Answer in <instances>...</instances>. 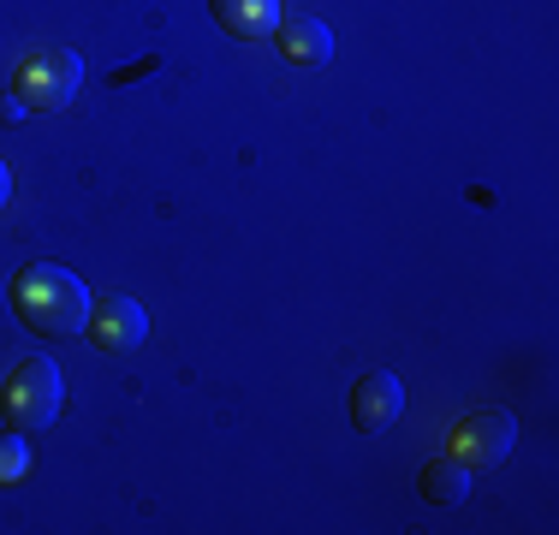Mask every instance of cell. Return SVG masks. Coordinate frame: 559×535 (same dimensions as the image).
<instances>
[{
  "label": "cell",
  "instance_id": "9",
  "mask_svg": "<svg viewBox=\"0 0 559 535\" xmlns=\"http://www.w3.org/2000/svg\"><path fill=\"white\" fill-rule=\"evenodd\" d=\"M221 19V31L233 36H269L280 24V0H209Z\"/></svg>",
  "mask_w": 559,
  "mask_h": 535
},
{
  "label": "cell",
  "instance_id": "6",
  "mask_svg": "<svg viewBox=\"0 0 559 535\" xmlns=\"http://www.w3.org/2000/svg\"><path fill=\"white\" fill-rule=\"evenodd\" d=\"M399 411H405V387H399V374L376 369V374H364V381H357V393H352V423L364 428V435L393 428Z\"/></svg>",
  "mask_w": 559,
  "mask_h": 535
},
{
  "label": "cell",
  "instance_id": "3",
  "mask_svg": "<svg viewBox=\"0 0 559 535\" xmlns=\"http://www.w3.org/2000/svg\"><path fill=\"white\" fill-rule=\"evenodd\" d=\"M60 369L48 364V357H24L19 369L7 374V387H0V411H7L12 428H48L60 417Z\"/></svg>",
  "mask_w": 559,
  "mask_h": 535
},
{
  "label": "cell",
  "instance_id": "12",
  "mask_svg": "<svg viewBox=\"0 0 559 535\" xmlns=\"http://www.w3.org/2000/svg\"><path fill=\"white\" fill-rule=\"evenodd\" d=\"M12 203V173H7V160H0V209Z\"/></svg>",
  "mask_w": 559,
  "mask_h": 535
},
{
  "label": "cell",
  "instance_id": "11",
  "mask_svg": "<svg viewBox=\"0 0 559 535\" xmlns=\"http://www.w3.org/2000/svg\"><path fill=\"white\" fill-rule=\"evenodd\" d=\"M19 114H24V102L12 96V90H7V96H0V119H19Z\"/></svg>",
  "mask_w": 559,
  "mask_h": 535
},
{
  "label": "cell",
  "instance_id": "4",
  "mask_svg": "<svg viewBox=\"0 0 559 535\" xmlns=\"http://www.w3.org/2000/svg\"><path fill=\"white\" fill-rule=\"evenodd\" d=\"M518 440V423L506 417V411H476V417L459 423V435H452V452H459L471 471H495V464L512 452Z\"/></svg>",
  "mask_w": 559,
  "mask_h": 535
},
{
  "label": "cell",
  "instance_id": "10",
  "mask_svg": "<svg viewBox=\"0 0 559 535\" xmlns=\"http://www.w3.org/2000/svg\"><path fill=\"white\" fill-rule=\"evenodd\" d=\"M31 471V447H24V428H0V488L24 482Z\"/></svg>",
  "mask_w": 559,
  "mask_h": 535
},
{
  "label": "cell",
  "instance_id": "7",
  "mask_svg": "<svg viewBox=\"0 0 559 535\" xmlns=\"http://www.w3.org/2000/svg\"><path fill=\"white\" fill-rule=\"evenodd\" d=\"M274 48L286 54L292 66H322V60H334V31H328L322 19H286L274 31Z\"/></svg>",
  "mask_w": 559,
  "mask_h": 535
},
{
  "label": "cell",
  "instance_id": "5",
  "mask_svg": "<svg viewBox=\"0 0 559 535\" xmlns=\"http://www.w3.org/2000/svg\"><path fill=\"white\" fill-rule=\"evenodd\" d=\"M84 333L96 340V352H138L143 340H150V316H143V304H131V298H102V304H90V321H84Z\"/></svg>",
  "mask_w": 559,
  "mask_h": 535
},
{
  "label": "cell",
  "instance_id": "1",
  "mask_svg": "<svg viewBox=\"0 0 559 535\" xmlns=\"http://www.w3.org/2000/svg\"><path fill=\"white\" fill-rule=\"evenodd\" d=\"M12 304H19V316L31 321L36 333H48V340L84 333V321H90V286L72 274V268H60V262L19 268V280H12Z\"/></svg>",
  "mask_w": 559,
  "mask_h": 535
},
{
  "label": "cell",
  "instance_id": "8",
  "mask_svg": "<svg viewBox=\"0 0 559 535\" xmlns=\"http://www.w3.org/2000/svg\"><path fill=\"white\" fill-rule=\"evenodd\" d=\"M471 482L476 471L452 452V459H429L423 464V494H429L435 506H459V500H471Z\"/></svg>",
  "mask_w": 559,
  "mask_h": 535
},
{
  "label": "cell",
  "instance_id": "2",
  "mask_svg": "<svg viewBox=\"0 0 559 535\" xmlns=\"http://www.w3.org/2000/svg\"><path fill=\"white\" fill-rule=\"evenodd\" d=\"M84 84V60L72 48L48 43V48H31L19 66H12V96L24 107H66Z\"/></svg>",
  "mask_w": 559,
  "mask_h": 535
}]
</instances>
